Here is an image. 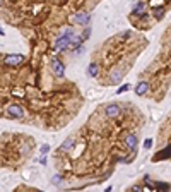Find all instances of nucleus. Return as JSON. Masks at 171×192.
Instances as JSON below:
<instances>
[{
	"mask_svg": "<svg viewBox=\"0 0 171 192\" xmlns=\"http://www.w3.org/2000/svg\"><path fill=\"white\" fill-rule=\"evenodd\" d=\"M52 72L55 74V77H63V74H65V65H63V62H60L58 59H53V62H52Z\"/></svg>",
	"mask_w": 171,
	"mask_h": 192,
	"instance_id": "obj_3",
	"label": "nucleus"
},
{
	"mask_svg": "<svg viewBox=\"0 0 171 192\" xmlns=\"http://www.w3.org/2000/svg\"><path fill=\"white\" fill-rule=\"evenodd\" d=\"M62 182H63V177H62V175H53V179H52L53 185H60Z\"/></svg>",
	"mask_w": 171,
	"mask_h": 192,
	"instance_id": "obj_14",
	"label": "nucleus"
},
{
	"mask_svg": "<svg viewBox=\"0 0 171 192\" xmlns=\"http://www.w3.org/2000/svg\"><path fill=\"white\" fill-rule=\"evenodd\" d=\"M149 88H151V86H149L147 81H140V82H137V86H135V95H139V96L147 95Z\"/></svg>",
	"mask_w": 171,
	"mask_h": 192,
	"instance_id": "obj_6",
	"label": "nucleus"
},
{
	"mask_svg": "<svg viewBox=\"0 0 171 192\" xmlns=\"http://www.w3.org/2000/svg\"><path fill=\"white\" fill-rule=\"evenodd\" d=\"M164 12H166L164 7H159V9H156V14H154L156 19H163V17H164Z\"/></svg>",
	"mask_w": 171,
	"mask_h": 192,
	"instance_id": "obj_13",
	"label": "nucleus"
},
{
	"mask_svg": "<svg viewBox=\"0 0 171 192\" xmlns=\"http://www.w3.org/2000/svg\"><path fill=\"white\" fill-rule=\"evenodd\" d=\"M3 34H5V31H3L2 28H0V36H3Z\"/></svg>",
	"mask_w": 171,
	"mask_h": 192,
	"instance_id": "obj_20",
	"label": "nucleus"
},
{
	"mask_svg": "<svg viewBox=\"0 0 171 192\" xmlns=\"http://www.w3.org/2000/svg\"><path fill=\"white\" fill-rule=\"evenodd\" d=\"M74 146H75V139L74 137H68V139H65L63 144L60 146V151L62 153H68V151L74 149Z\"/></svg>",
	"mask_w": 171,
	"mask_h": 192,
	"instance_id": "obj_9",
	"label": "nucleus"
},
{
	"mask_svg": "<svg viewBox=\"0 0 171 192\" xmlns=\"http://www.w3.org/2000/svg\"><path fill=\"white\" fill-rule=\"evenodd\" d=\"M125 144L128 146V149L132 151V153H135L137 151V136L135 134H128L127 139H125Z\"/></svg>",
	"mask_w": 171,
	"mask_h": 192,
	"instance_id": "obj_8",
	"label": "nucleus"
},
{
	"mask_svg": "<svg viewBox=\"0 0 171 192\" xmlns=\"http://www.w3.org/2000/svg\"><path fill=\"white\" fill-rule=\"evenodd\" d=\"M152 187H154V189H168L169 185H168V184H163V182H156Z\"/></svg>",
	"mask_w": 171,
	"mask_h": 192,
	"instance_id": "obj_16",
	"label": "nucleus"
},
{
	"mask_svg": "<svg viewBox=\"0 0 171 192\" xmlns=\"http://www.w3.org/2000/svg\"><path fill=\"white\" fill-rule=\"evenodd\" d=\"M23 62H24V57L23 55H7L5 60H3V64H5L7 67H16V65H19Z\"/></svg>",
	"mask_w": 171,
	"mask_h": 192,
	"instance_id": "obj_5",
	"label": "nucleus"
},
{
	"mask_svg": "<svg viewBox=\"0 0 171 192\" xmlns=\"http://www.w3.org/2000/svg\"><path fill=\"white\" fill-rule=\"evenodd\" d=\"M39 163H41V165H46V154H43V156L39 158Z\"/></svg>",
	"mask_w": 171,
	"mask_h": 192,
	"instance_id": "obj_19",
	"label": "nucleus"
},
{
	"mask_svg": "<svg viewBox=\"0 0 171 192\" xmlns=\"http://www.w3.org/2000/svg\"><path fill=\"white\" fill-rule=\"evenodd\" d=\"M104 112H106V115L110 118H115V117H118V115H120V112H122V110H120V106L116 103H111V105H108V106H106V110H104Z\"/></svg>",
	"mask_w": 171,
	"mask_h": 192,
	"instance_id": "obj_7",
	"label": "nucleus"
},
{
	"mask_svg": "<svg viewBox=\"0 0 171 192\" xmlns=\"http://www.w3.org/2000/svg\"><path fill=\"white\" fill-rule=\"evenodd\" d=\"M7 115L12 117V118H23L24 110L19 106V105H9V106H7Z\"/></svg>",
	"mask_w": 171,
	"mask_h": 192,
	"instance_id": "obj_4",
	"label": "nucleus"
},
{
	"mask_svg": "<svg viewBox=\"0 0 171 192\" xmlns=\"http://www.w3.org/2000/svg\"><path fill=\"white\" fill-rule=\"evenodd\" d=\"M128 89H130V86H128V84H123V86H120V88H118V91H116V95H122V93L128 91Z\"/></svg>",
	"mask_w": 171,
	"mask_h": 192,
	"instance_id": "obj_15",
	"label": "nucleus"
},
{
	"mask_svg": "<svg viewBox=\"0 0 171 192\" xmlns=\"http://www.w3.org/2000/svg\"><path fill=\"white\" fill-rule=\"evenodd\" d=\"M50 149H52V148H50V144H43V146H41V154H48Z\"/></svg>",
	"mask_w": 171,
	"mask_h": 192,
	"instance_id": "obj_17",
	"label": "nucleus"
},
{
	"mask_svg": "<svg viewBox=\"0 0 171 192\" xmlns=\"http://www.w3.org/2000/svg\"><path fill=\"white\" fill-rule=\"evenodd\" d=\"M89 21H91L89 12H79V14H74V16H72V23L79 24V26H87Z\"/></svg>",
	"mask_w": 171,
	"mask_h": 192,
	"instance_id": "obj_2",
	"label": "nucleus"
},
{
	"mask_svg": "<svg viewBox=\"0 0 171 192\" xmlns=\"http://www.w3.org/2000/svg\"><path fill=\"white\" fill-rule=\"evenodd\" d=\"M163 158H169V149L168 148H166L164 151H159V153L154 156V161H159V160H163Z\"/></svg>",
	"mask_w": 171,
	"mask_h": 192,
	"instance_id": "obj_11",
	"label": "nucleus"
},
{
	"mask_svg": "<svg viewBox=\"0 0 171 192\" xmlns=\"http://www.w3.org/2000/svg\"><path fill=\"white\" fill-rule=\"evenodd\" d=\"M144 9H145V3L144 2H139L135 7H133V14H135V16H140V14L144 12Z\"/></svg>",
	"mask_w": 171,
	"mask_h": 192,
	"instance_id": "obj_12",
	"label": "nucleus"
},
{
	"mask_svg": "<svg viewBox=\"0 0 171 192\" xmlns=\"http://www.w3.org/2000/svg\"><path fill=\"white\" fill-rule=\"evenodd\" d=\"M144 148H145V149H151V148H152V139H145L144 141Z\"/></svg>",
	"mask_w": 171,
	"mask_h": 192,
	"instance_id": "obj_18",
	"label": "nucleus"
},
{
	"mask_svg": "<svg viewBox=\"0 0 171 192\" xmlns=\"http://www.w3.org/2000/svg\"><path fill=\"white\" fill-rule=\"evenodd\" d=\"M87 74H89L91 77H98V74H99V67H98L96 64H91L89 67H87Z\"/></svg>",
	"mask_w": 171,
	"mask_h": 192,
	"instance_id": "obj_10",
	"label": "nucleus"
},
{
	"mask_svg": "<svg viewBox=\"0 0 171 192\" xmlns=\"http://www.w3.org/2000/svg\"><path fill=\"white\" fill-rule=\"evenodd\" d=\"M75 36V31L72 28H67L60 36L55 39V52H62V50H68L72 48V39Z\"/></svg>",
	"mask_w": 171,
	"mask_h": 192,
	"instance_id": "obj_1",
	"label": "nucleus"
}]
</instances>
